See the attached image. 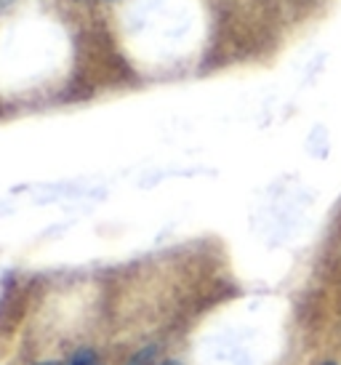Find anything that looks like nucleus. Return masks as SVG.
<instances>
[{"mask_svg":"<svg viewBox=\"0 0 341 365\" xmlns=\"http://www.w3.org/2000/svg\"><path fill=\"white\" fill-rule=\"evenodd\" d=\"M70 365H93V355H91L88 349H86V352H81V355L75 357Z\"/></svg>","mask_w":341,"mask_h":365,"instance_id":"obj_1","label":"nucleus"},{"mask_svg":"<svg viewBox=\"0 0 341 365\" xmlns=\"http://www.w3.org/2000/svg\"><path fill=\"white\" fill-rule=\"evenodd\" d=\"M163 365H179V363H163Z\"/></svg>","mask_w":341,"mask_h":365,"instance_id":"obj_2","label":"nucleus"},{"mask_svg":"<svg viewBox=\"0 0 341 365\" xmlns=\"http://www.w3.org/2000/svg\"><path fill=\"white\" fill-rule=\"evenodd\" d=\"M325 365H336V363H325Z\"/></svg>","mask_w":341,"mask_h":365,"instance_id":"obj_3","label":"nucleus"},{"mask_svg":"<svg viewBox=\"0 0 341 365\" xmlns=\"http://www.w3.org/2000/svg\"><path fill=\"white\" fill-rule=\"evenodd\" d=\"M43 365H54V363H43Z\"/></svg>","mask_w":341,"mask_h":365,"instance_id":"obj_4","label":"nucleus"}]
</instances>
